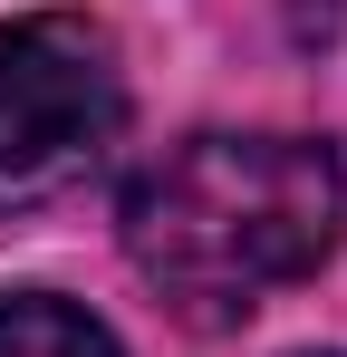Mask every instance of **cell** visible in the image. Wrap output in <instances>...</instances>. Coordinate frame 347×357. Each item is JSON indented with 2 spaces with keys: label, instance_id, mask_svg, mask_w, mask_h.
<instances>
[{
  "label": "cell",
  "instance_id": "obj_1",
  "mask_svg": "<svg viewBox=\"0 0 347 357\" xmlns=\"http://www.w3.org/2000/svg\"><path fill=\"white\" fill-rule=\"evenodd\" d=\"M125 261L193 328H231L270 290L309 280L347 232V165L328 135L213 126L125 183Z\"/></svg>",
  "mask_w": 347,
  "mask_h": 357
},
{
  "label": "cell",
  "instance_id": "obj_2",
  "mask_svg": "<svg viewBox=\"0 0 347 357\" xmlns=\"http://www.w3.org/2000/svg\"><path fill=\"white\" fill-rule=\"evenodd\" d=\"M125 135V59L87 10H20L0 29V213H39Z\"/></svg>",
  "mask_w": 347,
  "mask_h": 357
},
{
  "label": "cell",
  "instance_id": "obj_3",
  "mask_svg": "<svg viewBox=\"0 0 347 357\" xmlns=\"http://www.w3.org/2000/svg\"><path fill=\"white\" fill-rule=\"evenodd\" d=\"M0 357H125V348H116L107 319L77 309V299H58V290H10V299H0Z\"/></svg>",
  "mask_w": 347,
  "mask_h": 357
}]
</instances>
